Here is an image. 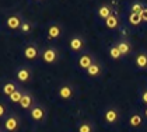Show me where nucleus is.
Instances as JSON below:
<instances>
[{
	"label": "nucleus",
	"mask_w": 147,
	"mask_h": 132,
	"mask_svg": "<svg viewBox=\"0 0 147 132\" xmlns=\"http://www.w3.org/2000/svg\"><path fill=\"white\" fill-rule=\"evenodd\" d=\"M21 115L16 111H10V114L3 120L1 128L6 132H18L21 129Z\"/></svg>",
	"instance_id": "nucleus-1"
},
{
	"label": "nucleus",
	"mask_w": 147,
	"mask_h": 132,
	"mask_svg": "<svg viewBox=\"0 0 147 132\" xmlns=\"http://www.w3.org/2000/svg\"><path fill=\"white\" fill-rule=\"evenodd\" d=\"M41 48H39V45L36 44L35 41H30V42H27V44L23 45V48H21V55L25 61H28V62H35V61H38V59H41Z\"/></svg>",
	"instance_id": "nucleus-2"
},
{
	"label": "nucleus",
	"mask_w": 147,
	"mask_h": 132,
	"mask_svg": "<svg viewBox=\"0 0 147 132\" xmlns=\"http://www.w3.org/2000/svg\"><path fill=\"white\" fill-rule=\"evenodd\" d=\"M14 76L20 84H28L34 79V70L30 65H20L14 69Z\"/></svg>",
	"instance_id": "nucleus-3"
},
{
	"label": "nucleus",
	"mask_w": 147,
	"mask_h": 132,
	"mask_svg": "<svg viewBox=\"0 0 147 132\" xmlns=\"http://www.w3.org/2000/svg\"><path fill=\"white\" fill-rule=\"evenodd\" d=\"M60 59V52L56 46H45L41 51V61L46 65H55Z\"/></svg>",
	"instance_id": "nucleus-4"
},
{
	"label": "nucleus",
	"mask_w": 147,
	"mask_h": 132,
	"mask_svg": "<svg viewBox=\"0 0 147 132\" xmlns=\"http://www.w3.org/2000/svg\"><path fill=\"white\" fill-rule=\"evenodd\" d=\"M24 20H25V18H24L23 14H21L20 11H16V13H11V14H9V16L6 17V20H4V25H6V28H7V30L14 31V33H18V31H20V28H21V24H23Z\"/></svg>",
	"instance_id": "nucleus-5"
},
{
	"label": "nucleus",
	"mask_w": 147,
	"mask_h": 132,
	"mask_svg": "<svg viewBox=\"0 0 147 132\" xmlns=\"http://www.w3.org/2000/svg\"><path fill=\"white\" fill-rule=\"evenodd\" d=\"M46 117H48V111H46L45 105H42L41 103H35L34 107L28 111V118L32 122H36V124L45 122Z\"/></svg>",
	"instance_id": "nucleus-6"
},
{
	"label": "nucleus",
	"mask_w": 147,
	"mask_h": 132,
	"mask_svg": "<svg viewBox=\"0 0 147 132\" xmlns=\"http://www.w3.org/2000/svg\"><path fill=\"white\" fill-rule=\"evenodd\" d=\"M63 34V27L56 21H52L49 22L46 25V30H45V37L48 41H55V39H59Z\"/></svg>",
	"instance_id": "nucleus-7"
},
{
	"label": "nucleus",
	"mask_w": 147,
	"mask_h": 132,
	"mask_svg": "<svg viewBox=\"0 0 147 132\" xmlns=\"http://www.w3.org/2000/svg\"><path fill=\"white\" fill-rule=\"evenodd\" d=\"M69 48L74 54H83V51L86 48V39H84V37H81V35H73L69 39Z\"/></svg>",
	"instance_id": "nucleus-8"
},
{
	"label": "nucleus",
	"mask_w": 147,
	"mask_h": 132,
	"mask_svg": "<svg viewBox=\"0 0 147 132\" xmlns=\"http://www.w3.org/2000/svg\"><path fill=\"white\" fill-rule=\"evenodd\" d=\"M21 87V84L16 80V79H10V80H6V82H3V84H1V87H0V93L4 96V97H10L14 91H17L18 88Z\"/></svg>",
	"instance_id": "nucleus-9"
},
{
	"label": "nucleus",
	"mask_w": 147,
	"mask_h": 132,
	"mask_svg": "<svg viewBox=\"0 0 147 132\" xmlns=\"http://www.w3.org/2000/svg\"><path fill=\"white\" fill-rule=\"evenodd\" d=\"M57 97L60 100L69 101L74 97V87L70 83H63L57 87Z\"/></svg>",
	"instance_id": "nucleus-10"
},
{
	"label": "nucleus",
	"mask_w": 147,
	"mask_h": 132,
	"mask_svg": "<svg viewBox=\"0 0 147 132\" xmlns=\"http://www.w3.org/2000/svg\"><path fill=\"white\" fill-rule=\"evenodd\" d=\"M119 118H121V114H119V111H118L116 107H108L107 110L104 111V121L107 122L108 125L118 124Z\"/></svg>",
	"instance_id": "nucleus-11"
},
{
	"label": "nucleus",
	"mask_w": 147,
	"mask_h": 132,
	"mask_svg": "<svg viewBox=\"0 0 147 132\" xmlns=\"http://www.w3.org/2000/svg\"><path fill=\"white\" fill-rule=\"evenodd\" d=\"M35 97L32 96V93L31 91H28V90H25L24 91V96H23V99H21V101H20V104H18V107L21 108V110L24 111H28L31 110L32 107L35 105Z\"/></svg>",
	"instance_id": "nucleus-12"
},
{
	"label": "nucleus",
	"mask_w": 147,
	"mask_h": 132,
	"mask_svg": "<svg viewBox=\"0 0 147 132\" xmlns=\"http://www.w3.org/2000/svg\"><path fill=\"white\" fill-rule=\"evenodd\" d=\"M94 62H95V61H94V56H92V54H90V52H83V54H80V56L77 58V65H79V67L81 70H87Z\"/></svg>",
	"instance_id": "nucleus-13"
},
{
	"label": "nucleus",
	"mask_w": 147,
	"mask_h": 132,
	"mask_svg": "<svg viewBox=\"0 0 147 132\" xmlns=\"http://www.w3.org/2000/svg\"><path fill=\"white\" fill-rule=\"evenodd\" d=\"M135 65L137 69H142V70H146L147 69V52L142 51L135 56Z\"/></svg>",
	"instance_id": "nucleus-14"
},
{
	"label": "nucleus",
	"mask_w": 147,
	"mask_h": 132,
	"mask_svg": "<svg viewBox=\"0 0 147 132\" xmlns=\"http://www.w3.org/2000/svg\"><path fill=\"white\" fill-rule=\"evenodd\" d=\"M113 11H112V7L109 6V4H101V6H98V9H97V16L101 18V20H107L109 16H112Z\"/></svg>",
	"instance_id": "nucleus-15"
},
{
	"label": "nucleus",
	"mask_w": 147,
	"mask_h": 132,
	"mask_svg": "<svg viewBox=\"0 0 147 132\" xmlns=\"http://www.w3.org/2000/svg\"><path fill=\"white\" fill-rule=\"evenodd\" d=\"M119 24H121V20H119V17L113 13L112 16H109L105 21H104V25L108 28V30H116V28H119Z\"/></svg>",
	"instance_id": "nucleus-16"
},
{
	"label": "nucleus",
	"mask_w": 147,
	"mask_h": 132,
	"mask_svg": "<svg viewBox=\"0 0 147 132\" xmlns=\"http://www.w3.org/2000/svg\"><path fill=\"white\" fill-rule=\"evenodd\" d=\"M34 28H35V22L28 20V18H25L23 21V24H21V28H20L18 33L21 34V35H30V34L34 31Z\"/></svg>",
	"instance_id": "nucleus-17"
},
{
	"label": "nucleus",
	"mask_w": 147,
	"mask_h": 132,
	"mask_svg": "<svg viewBox=\"0 0 147 132\" xmlns=\"http://www.w3.org/2000/svg\"><path fill=\"white\" fill-rule=\"evenodd\" d=\"M116 46H118V49L121 51L122 56L129 55V54L132 52V44H130L127 39H119L118 44H116Z\"/></svg>",
	"instance_id": "nucleus-18"
},
{
	"label": "nucleus",
	"mask_w": 147,
	"mask_h": 132,
	"mask_svg": "<svg viewBox=\"0 0 147 132\" xmlns=\"http://www.w3.org/2000/svg\"><path fill=\"white\" fill-rule=\"evenodd\" d=\"M86 73H87L90 77H98L102 73V65L100 63V62H97V61H95V62H94V63H92V65L86 70Z\"/></svg>",
	"instance_id": "nucleus-19"
},
{
	"label": "nucleus",
	"mask_w": 147,
	"mask_h": 132,
	"mask_svg": "<svg viewBox=\"0 0 147 132\" xmlns=\"http://www.w3.org/2000/svg\"><path fill=\"white\" fill-rule=\"evenodd\" d=\"M142 124H143V115L142 114H139V112L130 114V117H129V125L132 128H139V127H142Z\"/></svg>",
	"instance_id": "nucleus-20"
},
{
	"label": "nucleus",
	"mask_w": 147,
	"mask_h": 132,
	"mask_svg": "<svg viewBox=\"0 0 147 132\" xmlns=\"http://www.w3.org/2000/svg\"><path fill=\"white\" fill-rule=\"evenodd\" d=\"M24 91H25V88L24 87H20L17 91H14L11 96L7 99V101L10 103V104H20V101H21V99H23V96H24Z\"/></svg>",
	"instance_id": "nucleus-21"
},
{
	"label": "nucleus",
	"mask_w": 147,
	"mask_h": 132,
	"mask_svg": "<svg viewBox=\"0 0 147 132\" xmlns=\"http://www.w3.org/2000/svg\"><path fill=\"white\" fill-rule=\"evenodd\" d=\"M77 132H94V125L90 121H80L77 124Z\"/></svg>",
	"instance_id": "nucleus-22"
},
{
	"label": "nucleus",
	"mask_w": 147,
	"mask_h": 132,
	"mask_svg": "<svg viewBox=\"0 0 147 132\" xmlns=\"http://www.w3.org/2000/svg\"><path fill=\"white\" fill-rule=\"evenodd\" d=\"M127 21L130 25H133V27H137V25H140L142 24V17H140V14H133V13H129V16H127Z\"/></svg>",
	"instance_id": "nucleus-23"
},
{
	"label": "nucleus",
	"mask_w": 147,
	"mask_h": 132,
	"mask_svg": "<svg viewBox=\"0 0 147 132\" xmlns=\"http://www.w3.org/2000/svg\"><path fill=\"white\" fill-rule=\"evenodd\" d=\"M108 55H109V58L113 59V61H119V59L122 58V54H121V51L118 49L116 45H112V46L108 49Z\"/></svg>",
	"instance_id": "nucleus-24"
},
{
	"label": "nucleus",
	"mask_w": 147,
	"mask_h": 132,
	"mask_svg": "<svg viewBox=\"0 0 147 132\" xmlns=\"http://www.w3.org/2000/svg\"><path fill=\"white\" fill-rule=\"evenodd\" d=\"M144 7H146V6H144L142 1H133V3L130 4V13H133V14H140Z\"/></svg>",
	"instance_id": "nucleus-25"
},
{
	"label": "nucleus",
	"mask_w": 147,
	"mask_h": 132,
	"mask_svg": "<svg viewBox=\"0 0 147 132\" xmlns=\"http://www.w3.org/2000/svg\"><path fill=\"white\" fill-rule=\"evenodd\" d=\"M9 114H10V111H9V105H7V103L0 100V120H4Z\"/></svg>",
	"instance_id": "nucleus-26"
},
{
	"label": "nucleus",
	"mask_w": 147,
	"mask_h": 132,
	"mask_svg": "<svg viewBox=\"0 0 147 132\" xmlns=\"http://www.w3.org/2000/svg\"><path fill=\"white\" fill-rule=\"evenodd\" d=\"M140 100H142V103H143V104H147V88H144V90L142 91V94H140Z\"/></svg>",
	"instance_id": "nucleus-27"
},
{
	"label": "nucleus",
	"mask_w": 147,
	"mask_h": 132,
	"mask_svg": "<svg viewBox=\"0 0 147 132\" xmlns=\"http://www.w3.org/2000/svg\"><path fill=\"white\" fill-rule=\"evenodd\" d=\"M140 17H142V21L143 22H147V7H144L143 11L140 13Z\"/></svg>",
	"instance_id": "nucleus-28"
},
{
	"label": "nucleus",
	"mask_w": 147,
	"mask_h": 132,
	"mask_svg": "<svg viewBox=\"0 0 147 132\" xmlns=\"http://www.w3.org/2000/svg\"><path fill=\"white\" fill-rule=\"evenodd\" d=\"M144 117H146V118H147V107H146V108H144Z\"/></svg>",
	"instance_id": "nucleus-29"
},
{
	"label": "nucleus",
	"mask_w": 147,
	"mask_h": 132,
	"mask_svg": "<svg viewBox=\"0 0 147 132\" xmlns=\"http://www.w3.org/2000/svg\"><path fill=\"white\" fill-rule=\"evenodd\" d=\"M0 132H6V131H4V129H3V128H0Z\"/></svg>",
	"instance_id": "nucleus-30"
},
{
	"label": "nucleus",
	"mask_w": 147,
	"mask_h": 132,
	"mask_svg": "<svg viewBox=\"0 0 147 132\" xmlns=\"http://www.w3.org/2000/svg\"><path fill=\"white\" fill-rule=\"evenodd\" d=\"M0 128H1V127H0Z\"/></svg>",
	"instance_id": "nucleus-31"
}]
</instances>
